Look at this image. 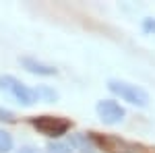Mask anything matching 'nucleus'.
<instances>
[{"label": "nucleus", "mask_w": 155, "mask_h": 153, "mask_svg": "<svg viewBox=\"0 0 155 153\" xmlns=\"http://www.w3.org/2000/svg\"><path fill=\"white\" fill-rule=\"evenodd\" d=\"M0 89L12 95L21 106H33L37 101V95L31 87H27L23 81H19L12 75H0Z\"/></svg>", "instance_id": "nucleus-2"}, {"label": "nucleus", "mask_w": 155, "mask_h": 153, "mask_svg": "<svg viewBox=\"0 0 155 153\" xmlns=\"http://www.w3.org/2000/svg\"><path fill=\"white\" fill-rule=\"evenodd\" d=\"M95 112L99 120L107 124V126H114V124H120L124 116H126V110L120 106L116 99H99L95 106Z\"/></svg>", "instance_id": "nucleus-3"}, {"label": "nucleus", "mask_w": 155, "mask_h": 153, "mask_svg": "<svg viewBox=\"0 0 155 153\" xmlns=\"http://www.w3.org/2000/svg\"><path fill=\"white\" fill-rule=\"evenodd\" d=\"M12 147H15V141H12V135L8 130L0 128V153H11Z\"/></svg>", "instance_id": "nucleus-6"}, {"label": "nucleus", "mask_w": 155, "mask_h": 153, "mask_svg": "<svg viewBox=\"0 0 155 153\" xmlns=\"http://www.w3.org/2000/svg\"><path fill=\"white\" fill-rule=\"evenodd\" d=\"M21 64H23V68L27 72L37 75V77H54L58 72L52 64H46V62H41V60H37V58H31V56H23Z\"/></svg>", "instance_id": "nucleus-5"}, {"label": "nucleus", "mask_w": 155, "mask_h": 153, "mask_svg": "<svg viewBox=\"0 0 155 153\" xmlns=\"http://www.w3.org/2000/svg\"><path fill=\"white\" fill-rule=\"evenodd\" d=\"M0 120H6V122H12V120H15V114H12L11 110H4V108H0Z\"/></svg>", "instance_id": "nucleus-10"}, {"label": "nucleus", "mask_w": 155, "mask_h": 153, "mask_svg": "<svg viewBox=\"0 0 155 153\" xmlns=\"http://www.w3.org/2000/svg\"><path fill=\"white\" fill-rule=\"evenodd\" d=\"M143 31H145V33H149V35H153V33H155V19H153V17L143 19Z\"/></svg>", "instance_id": "nucleus-9"}, {"label": "nucleus", "mask_w": 155, "mask_h": 153, "mask_svg": "<svg viewBox=\"0 0 155 153\" xmlns=\"http://www.w3.org/2000/svg\"><path fill=\"white\" fill-rule=\"evenodd\" d=\"M46 153H72V147L66 143H50L46 147Z\"/></svg>", "instance_id": "nucleus-8"}, {"label": "nucleus", "mask_w": 155, "mask_h": 153, "mask_svg": "<svg viewBox=\"0 0 155 153\" xmlns=\"http://www.w3.org/2000/svg\"><path fill=\"white\" fill-rule=\"evenodd\" d=\"M37 95V99L41 97L44 101H56L58 99V93L54 91V89H50V87H46V85H41V87H37V89H33Z\"/></svg>", "instance_id": "nucleus-7"}, {"label": "nucleus", "mask_w": 155, "mask_h": 153, "mask_svg": "<svg viewBox=\"0 0 155 153\" xmlns=\"http://www.w3.org/2000/svg\"><path fill=\"white\" fill-rule=\"evenodd\" d=\"M17 153H37V149H35V147H31V145H25V147H21Z\"/></svg>", "instance_id": "nucleus-11"}, {"label": "nucleus", "mask_w": 155, "mask_h": 153, "mask_svg": "<svg viewBox=\"0 0 155 153\" xmlns=\"http://www.w3.org/2000/svg\"><path fill=\"white\" fill-rule=\"evenodd\" d=\"M107 89L112 91L114 95H118L122 101L126 104H132L137 108H147L151 97L147 93V89H143L141 85H134V83L128 81H118V79H112L107 81Z\"/></svg>", "instance_id": "nucleus-1"}, {"label": "nucleus", "mask_w": 155, "mask_h": 153, "mask_svg": "<svg viewBox=\"0 0 155 153\" xmlns=\"http://www.w3.org/2000/svg\"><path fill=\"white\" fill-rule=\"evenodd\" d=\"M31 124L35 126L39 132H44L46 137H62L66 130L71 128V124L62 118L56 116H39V118H31Z\"/></svg>", "instance_id": "nucleus-4"}]
</instances>
